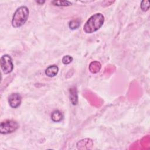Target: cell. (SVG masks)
Returning <instances> with one entry per match:
<instances>
[{"instance_id":"cell-1","label":"cell","mask_w":150,"mask_h":150,"mask_svg":"<svg viewBox=\"0 0 150 150\" xmlns=\"http://www.w3.org/2000/svg\"><path fill=\"white\" fill-rule=\"evenodd\" d=\"M104 17L101 13H96L91 16L84 25L83 30L86 33H92L98 30L103 25Z\"/></svg>"},{"instance_id":"cell-2","label":"cell","mask_w":150,"mask_h":150,"mask_svg":"<svg viewBox=\"0 0 150 150\" xmlns=\"http://www.w3.org/2000/svg\"><path fill=\"white\" fill-rule=\"evenodd\" d=\"M29 9L25 6L19 7L14 12L12 19V25L14 28H19L23 25L29 17Z\"/></svg>"},{"instance_id":"cell-3","label":"cell","mask_w":150,"mask_h":150,"mask_svg":"<svg viewBox=\"0 0 150 150\" xmlns=\"http://www.w3.org/2000/svg\"><path fill=\"white\" fill-rule=\"evenodd\" d=\"M19 128V124L12 120H6L2 121L0 124V132L2 134H8L15 131Z\"/></svg>"},{"instance_id":"cell-4","label":"cell","mask_w":150,"mask_h":150,"mask_svg":"<svg viewBox=\"0 0 150 150\" xmlns=\"http://www.w3.org/2000/svg\"><path fill=\"white\" fill-rule=\"evenodd\" d=\"M1 67L2 72L6 74H9L13 69V64L11 57L8 54L3 55L0 60Z\"/></svg>"},{"instance_id":"cell-5","label":"cell","mask_w":150,"mask_h":150,"mask_svg":"<svg viewBox=\"0 0 150 150\" xmlns=\"http://www.w3.org/2000/svg\"><path fill=\"white\" fill-rule=\"evenodd\" d=\"M22 97L18 93H13L10 94L8 97V102L10 106L13 108H18L21 103Z\"/></svg>"},{"instance_id":"cell-6","label":"cell","mask_w":150,"mask_h":150,"mask_svg":"<svg viewBox=\"0 0 150 150\" xmlns=\"http://www.w3.org/2000/svg\"><path fill=\"white\" fill-rule=\"evenodd\" d=\"M76 145L79 149H88L93 146V142L90 138H85L79 141Z\"/></svg>"},{"instance_id":"cell-7","label":"cell","mask_w":150,"mask_h":150,"mask_svg":"<svg viewBox=\"0 0 150 150\" xmlns=\"http://www.w3.org/2000/svg\"><path fill=\"white\" fill-rule=\"evenodd\" d=\"M70 100L71 104L74 105L77 104L78 103V94L76 86H72L69 88Z\"/></svg>"},{"instance_id":"cell-8","label":"cell","mask_w":150,"mask_h":150,"mask_svg":"<svg viewBox=\"0 0 150 150\" xmlns=\"http://www.w3.org/2000/svg\"><path fill=\"white\" fill-rule=\"evenodd\" d=\"M59 71V67L56 65H50L47 67L45 70V74L47 76L50 77H54L57 75Z\"/></svg>"},{"instance_id":"cell-9","label":"cell","mask_w":150,"mask_h":150,"mask_svg":"<svg viewBox=\"0 0 150 150\" xmlns=\"http://www.w3.org/2000/svg\"><path fill=\"white\" fill-rule=\"evenodd\" d=\"M101 68V63L98 61H93L91 62L89 65V70L92 73H98Z\"/></svg>"},{"instance_id":"cell-10","label":"cell","mask_w":150,"mask_h":150,"mask_svg":"<svg viewBox=\"0 0 150 150\" xmlns=\"http://www.w3.org/2000/svg\"><path fill=\"white\" fill-rule=\"evenodd\" d=\"M63 118V114L59 110H54L52 112L51 119L53 122H60Z\"/></svg>"},{"instance_id":"cell-11","label":"cell","mask_w":150,"mask_h":150,"mask_svg":"<svg viewBox=\"0 0 150 150\" xmlns=\"http://www.w3.org/2000/svg\"><path fill=\"white\" fill-rule=\"evenodd\" d=\"M51 3L57 6H68L71 5V3L68 1H53Z\"/></svg>"},{"instance_id":"cell-12","label":"cell","mask_w":150,"mask_h":150,"mask_svg":"<svg viewBox=\"0 0 150 150\" xmlns=\"http://www.w3.org/2000/svg\"><path fill=\"white\" fill-rule=\"evenodd\" d=\"M80 22L79 19L71 20L70 22H69V28L72 30L77 29L80 26Z\"/></svg>"},{"instance_id":"cell-13","label":"cell","mask_w":150,"mask_h":150,"mask_svg":"<svg viewBox=\"0 0 150 150\" xmlns=\"http://www.w3.org/2000/svg\"><path fill=\"white\" fill-rule=\"evenodd\" d=\"M140 8L142 11H144V12L147 11L149 8V1H145V0L142 1L141 2Z\"/></svg>"},{"instance_id":"cell-14","label":"cell","mask_w":150,"mask_h":150,"mask_svg":"<svg viewBox=\"0 0 150 150\" xmlns=\"http://www.w3.org/2000/svg\"><path fill=\"white\" fill-rule=\"evenodd\" d=\"M73 58L70 55H66L63 57L62 59V62L64 64H68L70 63L73 61Z\"/></svg>"},{"instance_id":"cell-15","label":"cell","mask_w":150,"mask_h":150,"mask_svg":"<svg viewBox=\"0 0 150 150\" xmlns=\"http://www.w3.org/2000/svg\"><path fill=\"white\" fill-rule=\"evenodd\" d=\"M45 2V1H36V2H37L38 4H40V5H41V4H43Z\"/></svg>"}]
</instances>
